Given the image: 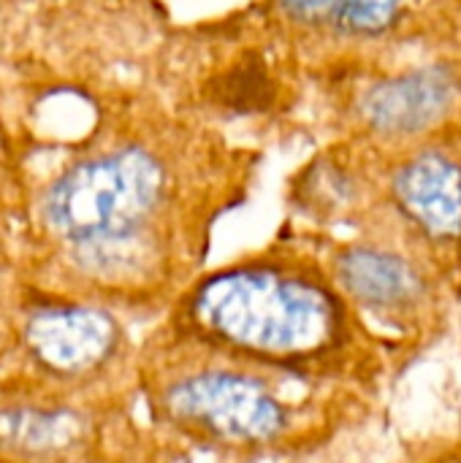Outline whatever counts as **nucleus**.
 Instances as JSON below:
<instances>
[{"label":"nucleus","instance_id":"nucleus-1","mask_svg":"<svg viewBox=\"0 0 461 463\" xmlns=\"http://www.w3.org/2000/svg\"><path fill=\"white\" fill-rule=\"evenodd\" d=\"M187 315L209 345L277 366L321 361L345 339L342 301L321 279L272 263L212 274Z\"/></svg>","mask_w":461,"mask_h":463},{"label":"nucleus","instance_id":"nucleus-2","mask_svg":"<svg viewBox=\"0 0 461 463\" xmlns=\"http://www.w3.org/2000/svg\"><path fill=\"white\" fill-rule=\"evenodd\" d=\"M166 184L160 160L128 146L62 174L46 193L43 212L49 225L76 244L130 236L160 206Z\"/></svg>","mask_w":461,"mask_h":463},{"label":"nucleus","instance_id":"nucleus-3","mask_svg":"<svg viewBox=\"0 0 461 463\" xmlns=\"http://www.w3.org/2000/svg\"><path fill=\"white\" fill-rule=\"evenodd\" d=\"M174 423L226 445H264L285 429V410L258 380L236 372H198L166 391Z\"/></svg>","mask_w":461,"mask_h":463},{"label":"nucleus","instance_id":"nucleus-4","mask_svg":"<svg viewBox=\"0 0 461 463\" xmlns=\"http://www.w3.org/2000/svg\"><path fill=\"white\" fill-rule=\"evenodd\" d=\"M459 100V71L451 65H421L364 87L356 100V117L380 141H416L443 125Z\"/></svg>","mask_w":461,"mask_h":463},{"label":"nucleus","instance_id":"nucleus-5","mask_svg":"<svg viewBox=\"0 0 461 463\" xmlns=\"http://www.w3.org/2000/svg\"><path fill=\"white\" fill-rule=\"evenodd\" d=\"M394 209L427 239L456 241L461 236V160L443 149H413L391 176Z\"/></svg>","mask_w":461,"mask_h":463},{"label":"nucleus","instance_id":"nucleus-6","mask_svg":"<svg viewBox=\"0 0 461 463\" xmlns=\"http://www.w3.org/2000/svg\"><path fill=\"white\" fill-rule=\"evenodd\" d=\"M117 342V326L95 309H46L27 326L33 355L54 372L98 366Z\"/></svg>","mask_w":461,"mask_h":463},{"label":"nucleus","instance_id":"nucleus-7","mask_svg":"<svg viewBox=\"0 0 461 463\" xmlns=\"http://www.w3.org/2000/svg\"><path fill=\"white\" fill-rule=\"evenodd\" d=\"M334 277L353 301L370 309H408L427 293L416 263L386 247L356 244L342 250L334 260Z\"/></svg>","mask_w":461,"mask_h":463},{"label":"nucleus","instance_id":"nucleus-8","mask_svg":"<svg viewBox=\"0 0 461 463\" xmlns=\"http://www.w3.org/2000/svg\"><path fill=\"white\" fill-rule=\"evenodd\" d=\"M82 434V420L71 412H0V445L24 453H49L68 448Z\"/></svg>","mask_w":461,"mask_h":463},{"label":"nucleus","instance_id":"nucleus-9","mask_svg":"<svg viewBox=\"0 0 461 463\" xmlns=\"http://www.w3.org/2000/svg\"><path fill=\"white\" fill-rule=\"evenodd\" d=\"M432 0H345L337 33L353 41H380L416 22Z\"/></svg>","mask_w":461,"mask_h":463},{"label":"nucleus","instance_id":"nucleus-10","mask_svg":"<svg viewBox=\"0 0 461 463\" xmlns=\"http://www.w3.org/2000/svg\"><path fill=\"white\" fill-rule=\"evenodd\" d=\"M359 184V174L348 168V163L329 157L307 174V198L310 203H321L329 209L348 206L356 198Z\"/></svg>","mask_w":461,"mask_h":463},{"label":"nucleus","instance_id":"nucleus-11","mask_svg":"<svg viewBox=\"0 0 461 463\" xmlns=\"http://www.w3.org/2000/svg\"><path fill=\"white\" fill-rule=\"evenodd\" d=\"M277 16L296 30H337L345 0H272Z\"/></svg>","mask_w":461,"mask_h":463}]
</instances>
